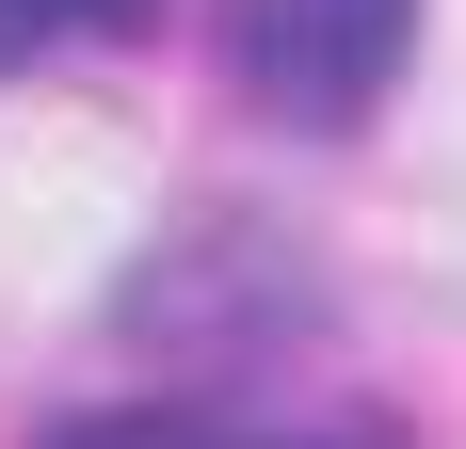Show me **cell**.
Wrapping results in <instances>:
<instances>
[{
	"mask_svg": "<svg viewBox=\"0 0 466 449\" xmlns=\"http://www.w3.org/2000/svg\"><path fill=\"white\" fill-rule=\"evenodd\" d=\"M419 48V0H241V96L274 129H370Z\"/></svg>",
	"mask_w": 466,
	"mask_h": 449,
	"instance_id": "1",
	"label": "cell"
},
{
	"mask_svg": "<svg viewBox=\"0 0 466 449\" xmlns=\"http://www.w3.org/2000/svg\"><path fill=\"white\" fill-rule=\"evenodd\" d=\"M145 0H0V65H48V48H96V33H129Z\"/></svg>",
	"mask_w": 466,
	"mask_h": 449,
	"instance_id": "2",
	"label": "cell"
},
{
	"mask_svg": "<svg viewBox=\"0 0 466 449\" xmlns=\"http://www.w3.org/2000/svg\"><path fill=\"white\" fill-rule=\"evenodd\" d=\"M48 449H306V434H226V417H81Z\"/></svg>",
	"mask_w": 466,
	"mask_h": 449,
	"instance_id": "3",
	"label": "cell"
}]
</instances>
